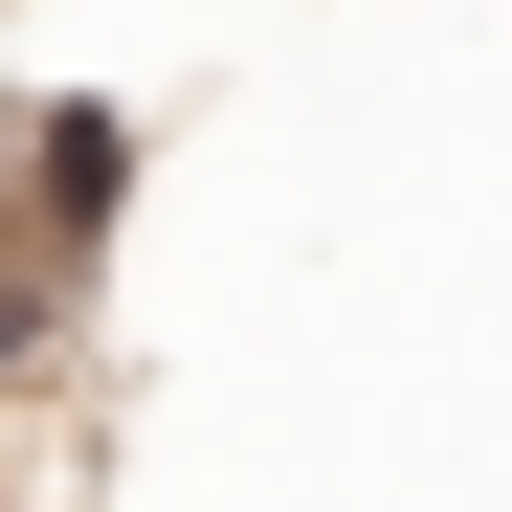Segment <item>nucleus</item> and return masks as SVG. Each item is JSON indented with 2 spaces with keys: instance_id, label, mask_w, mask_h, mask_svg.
Wrapping results in <instances>:
<instances>
[]
</instances>
